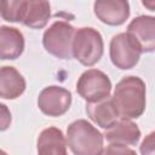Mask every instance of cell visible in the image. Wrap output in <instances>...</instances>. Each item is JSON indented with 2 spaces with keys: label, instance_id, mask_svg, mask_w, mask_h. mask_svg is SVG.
<instances>
[{
  "label": "cell",
  "instance_id": "cell-1",
  "mask_svg": "<svg viewBox=\"0 0 155 155\" xmlns=\"http://www.w3.org/2000/svg\"><path fill=\"white\" fill-rule=\"evenodd\" d=\"M147 88L144 81L138 76H125L115 86L113 102L119 111L120 119H137L145 110Z\"/></svg>",
  "mask_w": 155,
  "mask_h": 155
},
{
  "label": "cell",
  "instance_id": "cell-2",
  "mask_svg": "<svg viewBox=\"0 0 155 155\" xmlns=\"http://www.w3.org/2000/svg\"><path fill=\"white\" fill-rule=\"evenodd\" d=\"M67 143L74 155H99L104 137L87 120L73 121L67 130Z\"/></svg>",
  "mask_w": 155,
  "mask_h": 155
},
{
  "label": "cell",
  "instance_id": "cell-3",
  "mask_svg": "<svg viewBox=\"0 0 155 155\" xmlns=\"http://www.w3.org/2000/svg\"><path fill=\"white\" fill-rule=\"evenodd\" d=\"M104 42L101 33L91 27L75 30L71 45V54L85 67H92L103 56Z\"/></svg>",
  "mask_w": 155,
  "mask_h": 155
},
{
  "label": "cell",
  "instance_id": "cell-4",
  "mask_svg": "<svg viewBox=\"0 0 155 155\" xmlns=\"http://www.w3.org/2000/svg\"><path fill=\"white\" fill-rule=\"evenodd\" d=\"M75 28L65 21L53 22L42 35V45L45 50L59 59H70L73 38Z\"/></svg>",
  "mask_w": 155,
  "mask_h": 155
},
{
  "label": "cell",
  "instance_id": "cell-5",
  "mask_svg": "<svg viewBox=\"0 0 155 155\" xmlns=\"http://www.w3.org/2000/svg\"><path fill=\"white\" fill-rule=\"evenodd\" d=\"M109 54L111 63L121 69L128 70L139 62L142 50L136 40L127 33H120L113 36L109 46Z\"/></svg>",
  "mask_w": 155,
  "mask_h": 155
},
{
  "label": "cell",
  "instance_id": "cell-6",
  "mask_svg": "<svg viewBox=\"0 0 155 155\" xmlns=\"http://www.w3.org/2000/svg\"><path fill=\"white\" fill-rule=\"evenodd\" d=\"M76 92L87 103L99 102L110 96L111 81L102 70L88 69L80 75L76 82Z\"/></svg>",
  "mask_w": 155,
  "mask_h": 155
},
{
  "label": "cell",
  "instance_id": "cell-7",
  "mask_svg": "<svg viewBox=\"0 0 155 155\" xmlns=\"http://www.w3.org/2000/svg\"><path fill=\"white\" fill-rule=\"evenodd\" d=\"M71 104V93L61 86H47L38 97L39 109L47 116L58 117L65 114Z\"/></svg>",
  "mask_w": 155,
  "mask_h": 155
},
{
  "label": "cell",
  "instance_id": "cell-8",
  "mask_svg": "<svg viewBox=\"0 0 155 155\" xmlns=\"http://www.w3.org/2000/svg\"><path fill=\"white\" fill-rule=\"evenodd\" d=\"M97 18L108 25H121L130 17V4L125 0H98L93 4Z\"/></svg>",
  "mask_w": 155,
  "mask_h": 155
},
{
  "label": "cell",
  "instance_id": "cell-9",
  "mask_svg": "<svg viewBox=\"0 0 155 155\" xmlns=\"http://www.w3.org/2000/svg\"><path fill=\"white\" fill-rule=\"evenodd\" d=\"M130 34L139 45L142 53L153 52L155 48V18L153 16L134 17L127 27Z\"/></svg>",
  "mask_w": 155,
  "mask_h": 155
},
{
  "label": "cell",
  "instance_id": "cell-10",
  "mask_svg": "<svg viewBox=\"0 0 155 155\" xmlns=\"http://www.w3.org/2000/svg\"><path fill=\"white\" fill-rule=\"evenodd\" d=\"M103 137L110 144L136 145L140 138L139 127L128 119H120L111 127L107 128Z\"/></svg>",
  "mask_w": 155,
  "mask_h": 155
},
{
  "label": "cell",
  "instance_id": "cell-11",
  "mask_svg": "<svg viewBox=\"0 0 155 155\" xmlns=\"http://www.w3.org/2000/svg\"><path fill=\"white\" fill-rule=\"evenodd\" d=\"M86 114L94 124L104 130L111 127L116 121L120 120L119 111L110 96L99 102L87 103Z\"/></svg>",
  "mask_w": 155,
  "mask_h": 155
},
{
  "label": "cell",
  "instance_id": "cell-12",
  "mask_svg": "<svg viewBox=\"0 0 155 155\" xmlns=\"http://www.w3.org/2000/svg\"><path fill=\"white\" fill-rule=\"evenodd\" d=\"M24 51V36L15 27L0 25V59H17Z\"/></svg>",
  "mask_w": 155,
  "mask_h": 155
},
{
  "label": "cell",
  "instance_id": "cell-13",
  "mask_svg": "<svg viewBox=\"0 0 155 155\" xmlns=\"http://www.w3.org/2000/svg\"><path fill=\"white\" fill-rule=\"evenodd\" d=\"M25 80L15 68L5 65L0 68V98L16 99L25 91Z\"/></svg>",
  "mask_w": 155,
  "mask_h": 155
},
{
  "label": "cell",
  "instance_id": "cell-14",
  "mask_svg": "<svg viewBox=\"0 0 155 155\" xmlns=\"http://www.w3.org/2000/svg\"><path fill=\"white\" fill-rule=\"evenodd\" d=\"M38 155H68L67 140L57 127H47L41 131L36 143Z\"/></svg>",
  "mask_w": 155,
  "mask_h": 155
},
{
  "label": "cell",
  "instance_id": "cell-15",
  "mask_svg": "<svg viewBox=\"0 0 155 155\" xmlns=\"http://www.w3.org/2000/svg\"><path fill=\"white\" fill-rule=\"evenodd\" d=\"M51 17V6L48 1L44 0H28L27 12L23 24L31 29L44 28Z\"/></svg>",
  "mask_w": 155,
  "mask_h": 155
},
{
  "label": "cell",
  "instance_id": "cell-16",
  "mask_svg": "<svg viewBox=\"0 0 155 155\" xmlns=\"http://www.w3.org/2000/svg\"><path fill=\"white\" fill-rule=\"evenodd\" d=\"M28 0H2L0 1V16L6 22L22 23L27 12Z\"/></svg>",
  "mask_w": 155,
  "mask_h": 155
},
{
  "label": "cell",
  "instance_id": "cell-17",
  "mask_svg": "<svg viewBox=\"0 0 155 155\" xmlns=\"http://www.w3.org/2000/svg\"><path fill=\"white\" fill-rule=\"evenodd\" d=\"M99 155H137L136 151L128 147L119 144H109L105 149L102 150Z\"/></svg>",
  "mask_w": 155,
  "mask_h": 155
},
{
  "label": "cell",
  "instance_id": "cell-18",
  "mask_svg": "<svg viewBox=\"0 0 155 155\" xmlns=\"http://www.w3.org/2000/svg\"><path fill=\"white\" fill-rule=\"evenodd\" d=\"M12 121V116H11V111L7 108L6 104L0 103V132L6 131Z\"/></svg>",
  "mask_w": 155,
  "mask_h": 155
},
{
  "label": "cell",
  "instance_id": "cell-19",
  "mask_svg": "<svg viewBox=\"0 0 155 155\" xmlns=\"http://www.w3.org/2000/svg\"><path fill=\"white\" fill-rule=\"evenodd\" d=\"M154 136H155V133L151 132L142 142V144H140V154L142 155H154Z\"/></svg>",
  "mask_w": 155,
  "mask_h": 155
},
{
  "label": "cell",
  "instance_id": "cell-20",
  "mask_svg": "<svg viewBox=\"0 0 155 155\" xmlns=\"http://www.w3.org/2000/svg\"><path fill=\"white\" fill-rule=\"evenodd\" d=\"M154 1H150V2H143V5L144 6H149V10L150 11H154Z\"/></svg>",
  "mask_w": 155,
  "mask_h": 155
},
{
  "label": "cell",
  "instance_id": "cell-21",
  "mask_svg": "<svg viewBox=\"0 0 155 155\" xmlns=\"http://www.w3.org/2000/svg\"><path fill=\"white\" fill-rule=\"evenodd\" d=\"M0 155H8V154H7L6 151H4V150H1V149H0Z\"/></svg>",
  "mask_w": 155,
  "mask_h": 155
}]
</instances>
